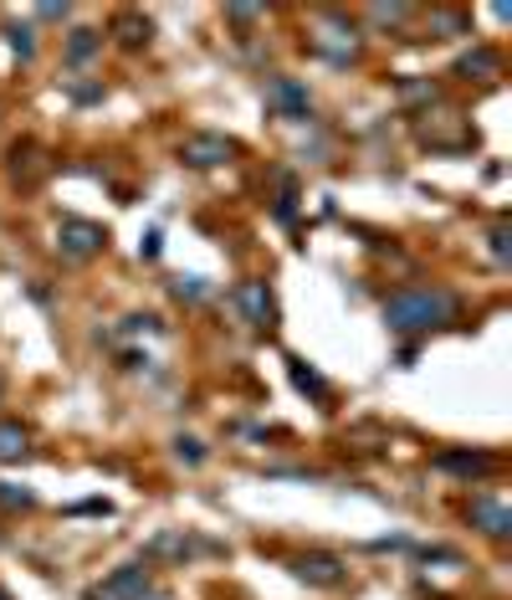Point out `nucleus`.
<instances>
[{
  "instance_id": "obj_1",
  "label": "nucleus",
  "mask_w": 512,
  "mask_h": 600,
  "mask_svg": "<svg viewBox=\"0 0 512 600\" xmlns=\"http://www.w3.org/2000/svg\"><path fill=\"white\" fill-rule=\"evenodd\" d=\"M456 293L446 287H400L395 298H384V329L390 334H431L446 329L456 318Z\"/></svg>"
},
{
  "instance_id": "obj_2",
  "label": "nucleus",
  "mask_w": 512,
  "mask_h": 600,
  "mask_svg": "<svg viewBox=\"0 0 512 600\" xmlns=\"http://www.w3.org/2000/svg\"><path fill=\"white\" fill-rule=\"evenodd\" d=\"M57 247H62V257H73V262H83V257H92V252H102V247H108V231H102L98 221L67 216V221L57 226Z\"/></svg>"
},
{
  "instance_id": "obj_3",
  "label": "nucleus",
  "mask_w": 512,
  "mask_h": 600,
  "mask_svg": "<svg viewBox=\"0 0 512 600\" xmlns=\"http://www.w3.org/2000/svg\"><path fill=\"white\" fill-rule=\"evenodd\" d=\"M149 596V565H123L102 586L88 590V600H144Z\"/></svg>"
},
{
  "instance_id": "obj_4",
  "label": "nucleus",
  "mask_w": 512,
  "mask_h": 600,
  "mask_svg": "<svg viewBox=\"0 0 512 600\" xmlns=\"http://www.w3.org/2000/svg\"><path fill=\"white\" fill-rule=\"evenodd\" d=\"M467 519L482 528L487 539H508V534H512V513H508V503H502L498 493H477V498H471Z\"/></svg>"
},
{
  "instance_id": "obj_5",
  "label": "nucleus",
  "mask_w": 512,
  "mask_h": 600,
  "mask_svg": "<svg viewBox=\"0 0 512 600\" xmlns=\"http://www.w3.org/2000/svg\"><path fill=\"white\" fill-rule=\"evenodd\" d=\"M231 303L241 308V318H247L251 329H272V324H277V303H272L266 283H241L231 293Z\"/></svg>"
},
{
  "instance_id": "obj_6",
  "label": "nucleus",
  "mask_w": 512,
  "mask_h": 600,
  "mask_svg": "<svg viewBox=\"0 0 512 600\" xmlns=\"http://www.w3.org/2000/svg\"><path fill=\"white\" fill-rule=\"evenodd\" d=\"M185 165H195V170H210V165H226L236 154V139H226V134H190L185 139Z\"/></svg>"
},
{
  "instance_id": "obj_7",
  "label": "nucleus",
  "mask_w": 512,
  "mask_h": 600,
  "mask_svg": "<svg viewBox=\"0 0 512 600\" xmlns=\"http://www.w3.org/2000/svg\"><path fill=\"white\" fill-rule=\"evenodd\" d=\"M293 575L307 580V586H344L349 565L338 555H303V559H293Z\"/></svg>"
},
{
  "instance_id": "obj_8",
  "label": "nucleus",
  "mask_w": 512,
  "mask_h": 600,
  "mask_svg": "<svg viewBox=\"0 0 512 600\" xmlns=\"http://www.w3.org/2000/svg\"><path fill=\"white\" fill-rule=\"evenodd\" d=\"M440 472H456V478H492L498 472V457H487V451H440L436 457Z\"/></svg>"
},
{
  "instance_id": "obj_9",
  "label": "nucleus",
  "mask_w": 512,
  "mask_h": 600,
  "mask_svg": "<svg viewBox=\"0 0 512 600\" xmlns=\"http://www.w3.org/2000/svg\"><path fill=\"white\" fill-rule=\"evenodd\" d=\"M266 98H272L287 119H307V88L293 83V77H272V83H266Z\"/></svg>"
},
{
  "instance_id": "obj_10",
  "label": "nucleus",
  "mask_w": 512,
  "mask_h": 600,
  "mask_svg": "<svg viewBox=\"0 0 512 600\" xmlns=\"http://www.w3.org/2000/svg\"><path fill=\"white\" fill-rule=\"evenodd\" d=\"M31 447V436L21 421H0V462H21V451Z\"/></svg>"
},
{
  "instance_id": "obj_11",
  "label": "nucleus",
  "mask_w": 512,
  "mask_h": 600,
  "mask_svg": "<svg viewBox=\"0 0 512 600\" xmlns=\"http://www.w3.org/2000/svg\"><path fill=\"white\" fill-rule=\"evenodd\" d=\"M502 67L498 52H487V46H477V52H467V57L456 62V77H492Z\"/></svg>"
},
{
  "instance_id": "obj_12",
  "label": "nucleus",
  "mask_w": 512,
  "mask_h": 600,
  "mask_svg": "<svg viewBox=\"0 0 512 600\" xmlns=\"http://www.w3.org/2000/svg\"><path fill=\"white\" fill-rule=\"evenodd\" d=\"M102 46V36L98 31H73V42H67V62L73 67H83V62H92V52Z\"/></svg>"
},
{
  "instance_id": "obj_13",
  "label": "nucleus",
  "mask_w": 512,
  "mask_h": 600,
  "mask_svg": "<svg viewBox=\"0 0 512 600\" xmlns=\"http://www.w3.org/2000/svg\"><path fill=\"white\" fill-rule=\"evenodd\" d=\"M118 42H123V46H144L149 42V21H144V15H118Z\"/></svg>"
},
{
  "instance_id": "obj_14",
  "label": "nucleus",
  "mask_w": 512,
  "mask_h": 600,
  "mask_svg": "<svg viewBox=\"0 0 512 600\" xmlns=\"http://www.w3.org/2000/svg\"><path fill=\"white\" fill-rule=\"evenodd\" d=\"M31 503H36L31 488H21V482H0V509H31Z\"/></svg>"
},
{
  "instance_id": "obj_15",
  "label": "nucleus",
  "mask_w": 512,
  "mask_h": 600,
  "mask_svg": "<svg viewBox=\"0 0 512 600\" xmlns=\"http://www.w3.org/2000/svg\"><path fill=\"white\" fill-rule=\"evenodd\" d=\"M293 380H297V391H307L313 401H328V385H323V375H313L307 364H293Z\"/></svg>"
},
{
  "instance_id": "obj_16",
  "label": "nucleus",
  "mask_w": 512,
  "mask_h": 600,
  "mask_svg": "<svg viewBox=\"0 0 512 600\" xmlns=\"http://www.w3.org/2000/svg\"><path fill=\"white\" fill-rule=\"evenodd\" d=\"M175 298H185V303H200L205 293H210V287H205V277H175Z\"/></svg>"
},
{
  "instance_id": "obj_17",
  "label": "nucleus",
  "mask_w": 512,
  "mask_h": 600,
  "mask_svg": "<svg viewBox=\"0 0 512 600\" xmlns=\"http://www.w3.org/2000/svg\"><path fill=\"white\" fill-rule=\"evenodd\" d=\"M6 36H11V46H15V52H21V57H36V42H31V26H11V31H6Z\"/></svg>"
},
{
  "instance_id": "obj_18",
  "label": "nucleus",
  "mask_w": 512,
  "mask_h": 600,
  "mask_svg": "<svg viewBox=\"0 0 512 600\" xmlns=\"http://www.w3.org/2000/svg\"><path fill=\"white\" fill-rule=\"evenodd\" d=\"M123 329H129V334H154V329H160V318H154V314H133V318H123Z\"/></svg>"
},
{
  "instance_id": "obj_19",
  "label": "nucleus",
  "mask_w": 512,
  "mask_h": 600,
  "mask_svg": "<svg viewBox=\"0 0 512 600\" xmlns=\"http://www.w3.org/2000/svg\"><path fill=\"white\" fill-rule=\"evenodd\" d=\"M431 26H440V31H467V21H461V15H451V11H436V15H431Z\"/></svg>"
},
{
  "instance_id": "obj_20",
  "label": "nucleus",
  "mask_w": 512,
  "mask_h": 600,
  "mask_svg": "<svg viewBox=\"0 0 512 600\" xmlns=\"http://www.w3.org/2000/svg\"><path fill=\"white\" fill-rule=\"evenodd\" d=\"M492 257L508 262V231H502V226H492Z\"/></svg>"
},
{
  "instance_id": "obj_21",
  "label": "nucleus",
  "mask_w": 512,
  "mask_h": 600,
  "mask_svg": "<svg viewBox=\"0 0 512 600\" xmlns=\"http://www.w3.org/2000/svg\"><path fill=\"white\" fill-rule=\"evenodd\" d=\"M179 457H185V462H190V467H200V462H205L200 441H179Z\"/></svg>"
},
{
  "instance_id": "obj_22",
  "label": "nucleus",
  "mask_w": 512,
  "mask_h": 600,
  "mask_svg": "<svg viewBox=\"0 0 512 600\" xmlns=\"http://www.w3.org/2000/svg\"><path fill=\"white\" fill-rule=\"evenodd\" d=\"M36 15L42 21H67V6H36Z\"/></svg>"
},
{
  "instance_id": "obj_23",
  "label": "nucleus",
  "mask_w": 512,
  "mask_h": 600,
  "mask_svg": "<svg viewBox=\"0 0 512 600\" xmlns=\"http://www.w3.org/2000/svg\"><path fill=\"white\" fill-rule=\"evenodd\" d=\"M231 15H236V21H257V15H262V6H231Z\"/></svg>"
},
{
  "instance_id": "obj_24",
  "label": "nucleus",
  "mask_w": 512,
  "mask_h": 600,
  "mask_svg": "<svg viewBox=\"0 0 512 600\" xmlns=\"http://www.w3.org/2000/svg\"><path fill=\"white\" fill-rule=\"evenodd\" d=\"M0 600H11V596H6V590H0Z\"/></svg>"
}]
</instances>
